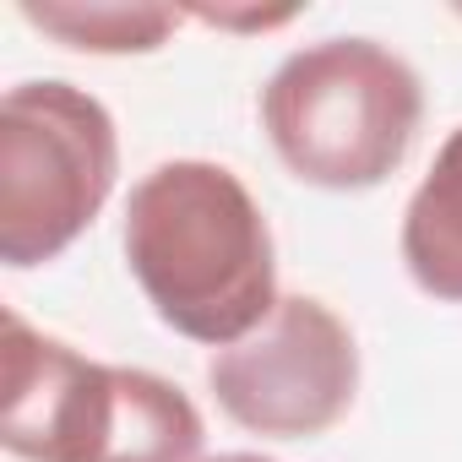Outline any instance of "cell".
<instances>
[{
  "label": "cell",
  "instance_id": "obj_6",
  "mask_svg": "<svg viewBox=\"0 0 462 462\" xmlns=\"http://www.w3.org/2000/svg\"><path fill=\"white\" fill-rule=\"evenodd\" d=\"M402 267L430 300L462 305V125L440 142L430 174L408 196Z\"/></svg>",
  "mask_w": 462,
  "mask_h": 462
},
{
  "label": "cell",
  "instance_id": "obj_8",
  "mask_svg": "<svg viewBox=\"0 0 462 462\" xmlns=\"http://www.w3.org/2000/svg\"><path fill=\"white\" fill-rule=\"evenodd\" d=\"M207 462H273V457H262V451H223V457H207Z\"/></svg>",
  "mask_w": 462,
  "mask_h": 462
},
{
  "label": "cell",
  "instance_id": "obj_3",
  "mask_svg": "<svg viewBox=\"0 0 462 462\" xmlns=\"http://www.w3.org/2000/svg\"><path fill=\"white\" fill-rule=\"evenodd\" d=\"M419 71L375 39L294 50L262 88V125L283 169L316 190H375L419 136Z\"/></svg>",
  "mask_w": 462,
  "mask_h": 462
},
{
  "label": "cell",
  "instance_id": "obj_5",
  "mask_svg": "<svg viewBox=\"0 0 462 462\" xmlns=\"http://www.w3.org/2000/svg\"><path fill=\"white\" fill-rule=\"evenodd\" d=\"M207 386L240 430L310 440L348 419L359 397V343L316 294H283L251 337L212 354Z\"/></svg>",
  "mask_w": 462,
  "mask_h": 462
},
{
  "label": "cell",
  "instance_id": "obj_4",
  "mask_svg": "<svg viewBox=\"0 0 462 462\" xmlns=\"http://www.w3.org/2000/svg\"><path fill=\"white\" fill-rule=\"evenodd\" d=\"M115 115L77 82H17L0 104V262L44 267L115 196Z\"/></svg>",
  "mask_w": 462,
  "mask_h": 462
},
{
  "label": "cell",
  "instance_id": "obj_1",
  "mask_svg": "<svg viewBox=\"0 0 462 462\" xmlns=\"http://www.w3.org/2000/svg\"><path fill=\"white\" fill-rule=\"evenodd\" d=\"M125 262L152 316L201 348H235L283 300L262 201L212 158H169L131 185Z\"/></svg>",
  "mask_w": 462,
  "mask_h": 462
},
{
  "label": "cell",
  "instance_id": "obj_7",
  "mask_svg": "<svg viewBox=\"0 0 462 462\" xmlns=\"http://www.w3.org/2000/svg\"><path fill=\"white\" fill-rule=\"evenodd\" d=\"M23 23L82 55H152L174 39L180 12L169 6H82V0H23Z\"/></svg>",
  "mask_w": 462,
  "mask_h": 462
},
{
  "label": "cell",
  "instance_id": "obj_2",
  "mask_svg": "<svg viewBox=\"0 0 462 462\" xmlns=\"http://www.w3.org/2000/svg\"><path fill=\"white\" fill-rule=\"evenodd\" d=\"M196 402L131 365H98L6 310L0 446L23 462H201Z\"/></svg>",
  "mask_w": 462,
  "mask_h": 462
}]
</instances>
